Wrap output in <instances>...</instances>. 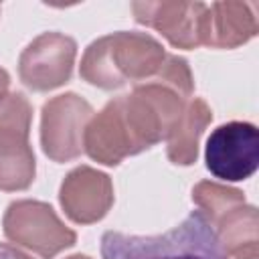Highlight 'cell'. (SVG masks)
Listing matches in <instances>:
<instances>
[{
    "label": "cell",
    "instance_id": "obj_1",
    "mask_svg": "<svg viewBox=\"0 0 259 259\" xmlns=\"http://www.w3.org/2000/svg\"><path fill=\"white\" fill-rule=\"evenodd\" d=\"M166 57L164 47L146 32L119 30L93 40L81 59L79 75L93 87L111 91L127 81H152Z\"/></svg>",
    "mask_w": 259,
    "mask_h": 259
},
{
    "label": "cell",
    "instance_id": "obj_2",
    "mask_svg": "<svg viewBox=\"0 0 259 259\" xmlns=\"http://www.w3.org/2000/svg\"><path fill=\"white\" fill-rule=\"evenodd\" d=\"M103 259H227L219 239L202 217L192 210L178 227L164 235L144 237L107 231L101 237Z\"/></svg>",
    "mask_w": 259,
    "mask_h": 259
},
{
    "label": "cell",
    "instance_id": "obj_3",
    "mask_svg": "<svg viewBox=\"0 0 259 259\" xmlns=\"http://www.w3.org/2000/svg\"><path fill=\"white\" fill-rule=\"evenodd\" d=\"M32 105L14 91L0 97V190H26L36 172L34 152L28 144Z\"/></svg>",
    "mask_w": 259,
    "mask_h": 259
},
{
    "label": "cell",
    "instance_id": "obj_4",
    "mask_svg": "<svg viewBox=\"0 0 259 259\" xmlns=\"http://www.w3.org/2000/svg\"><path fill=\"white\" fill-rule=\"evenodd\" d=\"M4 235L12 243L26 247L42 259H53L75 245L77 235L57 217L51 204L40 200H14L2 219Z\"/></svg>",
    "mask_w": 259,
    "mask_h": 259
},
{
    "label": "cell",
    "instance_id": "obj_5",
    "mask_svg": "<svg viewBox=\"0 0 259 259\" xmlns=\"http://www.w3.org/2000/svg\"><path fill=\"white\" fill-rule=\"evenodd\" d=\"M93 117L89 101L77 93H63L42 105L40 146L53 162H69L81 156L87 123Z\"/></svg>",
    "mask_w": 259,
    "mask_h": 259
},
{
    "label": "cell",
    "instance_id": "obj_6",
    "mask_svg": "<svg viewBox=\"0 0 259 259\" xmlns=\"http://www.w3.org/2000/svg\"><path fill=\"white\" fill-rule=\"evenodd\" d=\"M204 162L212 176L239 182L255 174L259 164V132L249 121L219 125L206 140Z\"/></svg>",
    "mask_w": 259,
    "mask_h": 259
},
{
    "label": "cell",
    "instance_id": "obj_7",
    "mask_svg": "<svg viewBox=\"0 0 259 259\" xmlns=\"http://www.w3.org/2000/svg\"><path fill=\"white\" fill-rule=\"evenodd\" d=\"M75 57V38L63 32H42L20 53L18 77L32 91L57 89L71 79Z\"/></svg>",
    "mask_w": 259,
    "mask_h": 259
},
{
    "label": "cell",
    "instance_id": "obj_8",
    "mask_svg": "<svg viewBox=\"0 0 259 259\" xmlns=\"http://www.w3.org/2000/svg\"><path fill=\"white\" fill-rule=\"evenodd\" d=\"M136 22L158 30L176 49L200 47V26L206 12L202 2H132Z\"/></svg>",
    "mask_w": 259,
    "mask_h": 259
},
{
    "label": "cell",
    "instance_id": "obj_9",
    "mask_svg": "<svg viewBox=\"0 0 259 259\" xmlns=\"http://www.w3.org/2000/svg\"><path fill=\"white\" fill-rule=\"evenodd\" d=\"M59 202L73 223H97L113 204L111 178L91 166H77L65 176L59 190Z\"/></svg>",
    "mask_w": 259,
    "mask_h": 259
},
{
    "label": "cell",
    "instance_id": "obj_10",
    "mask_svg": "<svg viewBox=\"0 0 259 259\" xmlns=\"http://www.w3.org/2000/svg\"><path fill=\"white\" fill-rule=\"evenodd\" d=\"M259 30L255 4L212 2L206 6L200 26V45L210 49H237L249 42Z\"/></svg>",
    "mask_w": 259,
    "mask_h": 259
},
{
    "label": "cell",
    "instance_id": "obj_11",
    "mask_svg": "<svg viewBox=\"0 0 259 259\" xmlns=\"http://www.w3.org/2000/svg\"><path fill=\"white\" fill-rule=\"evenodd\" d=\"M257 208L243 202L212 225L227 259H259Z\"/></svg>",
    "mask_w": 259,
    "mask_h": 259
},
{
    "label": "cell",
    "instance_id": "obj_12",
    "mask_svg": "<svg viewBox=\"0 0 259 259\" xmlns=\"http://www.w3.org/2000/svg\"><path fill=\"white\" fill-rule=\"evenodd\" d=\"M212 121V111L208 103L200 97L188 99L180 119L176 121L174 130L166 138L168 148L166 156L176 166H190L196 162L198 156V142L206 125Z\"/></svg>",
    "mask_w": 259,
    "mask_h": 259
},
{
    "label": "cell",
    "instance_id": "obj_13",
    "mask_svg": "<svg viewBox=\"0 0 259 259\" xmlns=\"http://www.w3.org/2000/svg\"><path fill=\"white\" fill-rule=\"evenodd\" d=\"M192 200L202 212V217L212 227L217 221H221L229 210L245 202V196L239 188H231L219 182L202 180L192 188Z\"/></svg>",
    "mask_w": 259,
    "mask_h": 259
},
{
    "label": "cell",
    "instance_id": "obj_14",
    "mask_svg": "<svg viewBox=\"0 0 259 259\" xmlns=\"http://www.w3.org/2000/svg\"><path fill=\"white\" fill-rule=\"evenodd\" d=\"M154 81H160L168 87H172L174 91H178L184 99H188L194 91V79L190 73V67L186 63V59L178 57V55H168L164 57L162 67L158 69Z\"/></svg>",
    "mask_w": 259,
    "mask_h": 259
},
{
    "label": "cell",
    "instance_id": "obj_15",
    "mask_svg": "<svg viewBox=\"0 0 259 259\" xmlns=\"http://www.w3.org/2000/svg\"><path fill=\"white\" fill-rule=\"evenodd\" d=\"M0 259H32L30 255H26L24 251H20L14 245L8 243H0Z\"/></svg>",
    "mask_w": 259,
    "mask_h": 259
},
{
    "label": "cell",
    "instance_id": "obj_16",
    "mask_svg": "<svg viewBox=\"0 0 259 259\" xmlns=\"http://www.w3.org/2000/svg\"><path fill=\"white\" fill-rule=\"evenodd\" d=\"M8 85H10V75L6 69L0 67V97L8 93Z\"/></svg>",
    "mask_w": 259,
    "mask_h": 259
},
{
    "label": "cell",
    "instance_id": "obj_17",
    "mask_svg": "<svg viewBox=\"0 0 259 259\" xmlns=\"http://www.w3.org/2000/svg\"><path fill=\"white\" fill-rule=\"evenodd\" d=\"M67 259H91V257H87V255H71V257H67Z\"/></svg>",
    "mask_w": 259,
    "mask_h": 259
}]
</instances>
